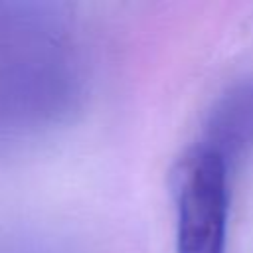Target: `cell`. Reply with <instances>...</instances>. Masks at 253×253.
I'll return each instance as SVG.
<instances>
[{"label":"cell","instance_id":"cell-1","mask_svg":"<svg viewBox=\"0 0 253 253\" xmlns=\"http://www.w3.org/2000/svg\"><path fill=\"white\" fill-rule=\"evenodd\" d=\"M227 164L210 148L186 150L170 172L178 253H225Z\"/></svg>","mask_w":253,"mask_h":253},{"label":"cell","instance_id":"cell-2","mask_svg":"<svg viewBox=\"0 0 253 253\" xmlns=\"http://www.w3.org/2000/svg\"><path fill=\"white\" fill-rule=\"evenodd\" d=\"M198 144L215 152L227 168L253 150V77L235 81L217 97Z\"/></svg>","mask_w":253,"mask_h":253}]
</instances>
